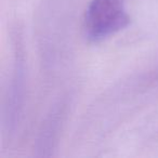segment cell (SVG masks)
<instances>
[{"mask_svg": "<svg viewBox=\"0 0 158 158\" xmlns=\"http://www.w3.org/2000/svg\"><path fill=\"white\" fill-rule=\"evenodd\" d=\"M129 22L125 0H91L85 14L84 31L89 40L100 41L127 27Z\"/></svg>", "mask_w": 158, "mask_h": 158, "instance_id": "cell-1", "label": "cell"}]
</instances>
